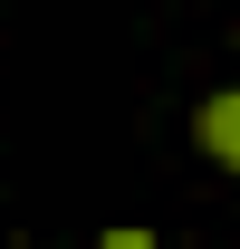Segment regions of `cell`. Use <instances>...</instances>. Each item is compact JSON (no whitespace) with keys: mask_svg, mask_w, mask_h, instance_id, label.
<instances>
[{"mask_svg":"<svg viewBox=\"0 0 240 249\" xmlns=\"http://www.w3.org/2000/svg\"><path fill=\"white\" fill-rule=\"evenodd\" d=\"M96 249H154V230H106Z\"/></svg>","mask_w":240,"mask_h":249,"instance_id":"7a4b0ae2","label":"cell"},{"mask_svg":"<svg viewBox=\"0 0 240 249\" xmlns=\"http://www.w3.org/2000/svg\"><path fill=\"white\" fill-rule=\"evenodd\" d=\"M192 144H202L211 163H231V173H240V87H231V96H211L202 115H192Z\"/></svg>","mask_w":240,"mask_h":249,"instance_id":"6da1fadb","label":"cell"}]
</instances>
